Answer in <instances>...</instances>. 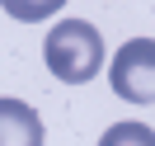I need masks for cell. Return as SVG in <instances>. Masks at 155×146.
I'll list each match as a JSON object with an SVG mask.
<instances>
[{"label": "cell", "instance_id": "4", "mask_svg": "<svg viewBox=\"0 0 155 146\" xmlns=\"http://www.w3.org/2000/svg\"><path fill=\"white\" fill-rule=\"evenodd\" d=\"M66 0H0V10L19 24H38V19H52Z\"/></svg>", "mask_w": 155, "mask_h": 146}, {"label": "cell", "instance_id": "2", "mask_svg": "<svg viewBox=\"0 0 155 146\" xmlns=\"http://www.w3.org/2000/svg\"><path fill=\"white\" fill-rule=\"evenodd\" d=\"M108 85L127 104H155V38H132L113 52Z\"/></svg>", "mask_w": 155, "mask_h": 146}, {"label": "cell", "instance_id": "5", "mask_svg": "<svg viewBox=\"0 0 155 146\" xmlns=\"http://www.w3.org/2000/svg\"><path fill=\"white\" fill-rule=\"evenodd\" d=\"M99 146H155V132L146 123H113L99 137Z\"/></svg>", "mask_w": 155, "mask_h": 146}, {"label": "cell", "instance_id": "3", "mask_svg": "<svg viewBox=\"0 0 155 146\" xmlns=\"http://www.w3.org/2000/svg\"><path fill=\"white\" fill-rule=\"evenodd\" d=\"M0 146H42V118L24 99H0Z\"/></svg>", "mask_w": 155, "mask_h": 146}, {"label": "cell", "instance_id": "1", "mask_svg": "<svg viewBox=\"0 0 155 146\" xmlns=\"http://www.w3.org/2000/svg\"><path fill=\"white\" fill-rule=\"evenodd\" d=\"M42 61L57 80L66 85H85L104 71V38L94 24L85 19H61L57 29L42 38Z\"/></svg>", "mask_w": 155, "mask_h": 146}]
</instances>
